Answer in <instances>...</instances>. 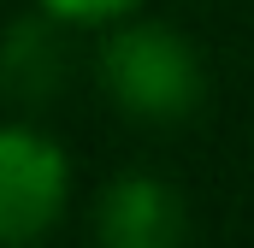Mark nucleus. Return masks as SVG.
<instances>
[{
    "instance_id": "f257e3e1",
    "label": "nucleus",
    "mask_w": 254,
    "mask_h": 248,
    "mask_svg": "<svg viewBox=\"0 0 254 248\" xmlns=\"http://www.w3.org/2000/svg\"><path fill=\"white\" fill-rule=\"evenodd\" d=\"M101 77L130 119L172 124L201 101V60L172 24H119L101 54Z\"/></svg>"
},
{
    "instance_id": "f03ea898",
    "label": "nucleus",
    "mask_w": 254,
    "mask_h": 248,
    "mask_svg": "<svg viewBox=\"0 0 254 248\" xmlns=\"http://www.w3.org/2000/svg\"><path fill=\"white\" fill-rule=\"evenodd\" d=\"M71 166L54 136L0 124V248H30L65 219Z\"/></svg>"
},
{
    "instance_id": "7ed1b4c3",
    "label": "nucleus",
    "mask_w": 254,
    "mask_h": 248,
    "mask_svg": "<svg viewBox=\"0 0 254 248\" xmlns=\"http://www.w3.org/2000/svg\"><path fill=\"white\" fill-rule=\"evenodd\" d=\"M190 237V219H184V201L178 189L148 178V172H130L107 189L101 201V248H184Z\"/></svg>"
},
{
    "instance_id": "20e7f679",
    "label": "nucleus",
    "mask_w": 254,
    "mask_h": 248,
    "mask_svg": "<svg viewBox=\"0 0 254 248\" xmlns=\"http://www.w3.org/2000/svg\"><path fill=\"white\" fill-rule=\"evenodd\" d=\"M54 24H60V18H54ZM54 24H18V30L6 36V48H0V77H6V89H18V95H48V89H60L65 54H60Z\"/></svg>"
},
{
    "instance_id": "39448f33",
    "label": "nucleus",
    "mask_w": 254,
    "mask_h": 248,
    "mask_svg": "<svg viewBox=\"0 0 254 248\" xmlns=\"http://www.w3.org/2000/svg\"><path fill=\"white\" fill-rule=\"evenodd\" d=\"M136 6L142 0H42V12L60 18V24H119Z\"/></svg>"
}]
</instances>
